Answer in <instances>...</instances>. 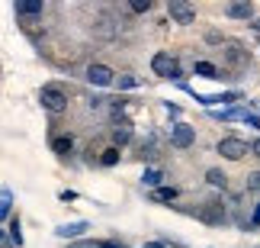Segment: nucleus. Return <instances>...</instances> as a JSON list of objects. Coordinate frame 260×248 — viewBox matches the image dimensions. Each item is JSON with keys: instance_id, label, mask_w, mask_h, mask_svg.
<instances>
[{"instance_id": "1", "label": "nucleus", "mask_w": 260, "mask_h": 248, "mask_svg": "<svg viewBox=\"0 0 260 248\" xmlns=\"http://www.w3.org/2000/svg\"><path fill=\"white\" fill-rule=\"evenodd\" d=\"M39 103H42L48 113H64L68 110V94L55 84H45L42 91H39Z\"/></svg>"}, {"instance_id": "2", "label": "nucleus", "mask_w": 260, "mask_h": 248, "mask_svg": "<svg viewBox=\"0 0 260 248\" xmlns=\"http://www.w3.org/2000/svg\"><path fill=\"white\" fill-rule=\"evenodd\" d=\"M167 13H171V19H177L180 26H193L196 23V7L186 4V0H167Z\"/></svg>"}, {"instance_id": "3", "label": "nucleus", "mask_w": 260, "mask_h": 248, "mask_svg": "<svg viewBox=\"0 0 260 248\" xmlns=\"http://www.w3.org/2000/svg\"><path fill=\"white\" fill-rule=\"evenodd\" d=\"M251 152V148H247V142L244 139H235V135H228V139H222V142H218V155L222 158H228V161H241V158Z\"/></svg>"}, {"instance_id": "4", "label": "nucleus", "mask_w": 260, "mask_h": 248, "mask_svg": "<svg viewBox=\"0 0 260 248\" xmlns=\"http://www.w3.org/2000/svg\"><path fill=\"white\" fill-rule=\"evenodd\" d=\"M151 71L157 74V77H180V71H177V62H174V55L171 52H157L154 58H151Z\"/></svg>"}, {"instance_id": "5", "label": "nucleus", "mask_w": 260, "mask_h": 248, "mask_svg": "<svg viewBox=\"0 0 260 248\" xmlns=\"http://www.w3.org/2000/svg\"><path fill=\"white\" fill-rule=\"evenodd\" d=\"M84 77H87L93 87H109V84L116 81V74H113V68H109V65H87Z\"/></svg>"}, {"instance_id": "6", "label": "nucleus", "mask_w": 260, "mask_h": 248, "mask_svg": "<svg viewBox=\"0 0 260 248\" xmlns=\"http://www.w3.org/2000/svg\"><path fill=\"white\" fill-rule=\"evenodd\" d=\"M193 142H196V129H193V126L177 123V126L171 129V145H174V148H189Z\"/></svg>"}, {"instance_id": "7", "label": "nucleus", "mask_w": 260, "mask_h": 248, "mask_svg": "<svg viewBox=\"0 0 260 248\" xmlns=\"http://www.w3.org/2000/svg\"><path fill=\"white\" fill-rule=\"evenodd\" d=\"M225 16H228V19H251V16H254V4H247V0L228 4V7H225Z\"/></svg>"}, {"instance_id": "8", "label": "nucleus", "mask_w": 260, "mask_h": 248, "mask_svg": "<svg viewBox=\"0 0 260 248\" xmlns=\"http://www.w3.org/2000/svg\"><path fill=\"white\" fill-rule=\"evenodd\" d=\"M42 0H16V16H42Z\"/></svg>"}, {"instance_id": "9", "label": "nucleus", "mask_w": 260, "mask_h": 248, "mask_svg": "<svg viewBox=\"0 0 260 248\" xmlns=\"http://www.w3.org/2000/svg\"><path fill=\"white\" fill-rule=\"evenodd\" d=\"M90 229L87 223H64V226H58L55 235H61V239H77V235H84Z\"/></svg>"}, {"instance_id": "10", "label": "nucleus", "mask_w": 260, "mask_h": 248, "mask_svg": "<svg viewBox=\"0 0 260 248\" xmlns=\"http://www.w3.org/2000/svg\"><path fill=\"white\" fill-rule=\"evenodd\" d=\"M10 213H13V190H10V187H0V223H7Z\"/></svg>"}, {"instance_id": "11", "label": "nucleus", "mask_w": 260, "mask_h": 248, "mask_svg": "<svg viewBox=\"0 0 260 248\" xmlns=\"http://www.w3.org/2000/svg\"><path fill=\"white\" fill-rule=\"evenodd\" d=\"M119 158H122V152H119L116 145H109V148H103V152H100V164H103V168H116Z\"/></svg>"}, {"instance_id": "12", "label": "nucleus", "mask_w": 260, "mask_h": 248, "mask_svg": "<svg viewBox=\"0 0 260 248\" xmlns=\"http://www.w3.org/2000/svg\"><path fill=\"white\" fill-rule=\"evenodd\" d=\"M128 139H132V126H128V123H122V126L113 129V145H116V148H122Z\"/></svg>"}, {"instance_id": "13", "label": "nucleus", "mask_w": 260, "mask_h": 248, "mask_svg": "<svg viewBox=\"0 0 260 248\" xmlns=\"http://www.w3.org/2000/svg\"><path fill=\"white\" fill-rule=\"evenodd\" d=\"M52 148H55V155H68L74 148V135H58L52 142Z\"/></svg>"}, {"instance_id": "14", "label": "nucleus", "mask_w": 260, "mask_h": 248, "mask_svg": "<svg viewBox=\"0 0 260 248\" xmlns=\"http://www.w3.org/2000/svg\"><path fill=\"white\" fill-rule=\"evenodd\" d=\"M193 74H199V77H215L218 68H215L212 62H196V65H193Z\"/></svg>"}, {"instance_id": "15", "label": "nucleus", "mask_w": 260, "mask_h": 248, "mask_svg": "<svg viewBox=\"0 0 260 248\" xmlns=\"http://www.w3.org/2000/svg\"><path fill=\"white\" fill-rule=\"evenodd\" d=\"M142 181H145V187H154V190H157V187H161V181H164V174L157 171V168H148Z\"/></svg>"}, {"instance_id": "16", "label": "nucleus", "mask_w": 260, "mask_h": 248, "mask_svg": "<svg viewBox=\"0 0 260 248\" xmlns=\"http://www.w3.org/2000/svg\"><path fill=\"white\" fill-rule=\"evenodd\" d=\"M96 36H100V39H113V36H116V29H113V19H106V16L100 19V23H96Z\"/></svg>"}, {"instance_id": "17", "label": "nucleus", "mask_w": 260, "mask_h": 248, "mask_svg": "<svg viewBox=\"0 0 260 248\" xmlns=\"http://www.w3.org/2000/svg\"><path fill=\"white\" fill-rule=\"evenodd\" d=\"M206 181L212 184V187H225V181H228V177H225L222 171H218V168H209V171H206Z\"/></svg>"}, {"instance_id": "18", "label": "nucleus", "mask_w": 260, "mask_h": 248, "mask_svg": "<svg viewBox=\"0 0 260 248\" xmlns=\"http://www.w3.org/2000/svg\"><path fill=\"white\" fill-rule=\"evenodd\" d=\"M151 197L154 200H177V187H157Z\"/></svg>"}, {"instance_id": "19", "label": "nucleus", "mask_w": 260, "mask_h": 248, "mask_svg": "<svg viewBox=\"0 0 260 248\" xmlns=\"http://www.w3.org/2000/svg\"><path fill=\"white\" fill-rule=\"evenodd\" d=\"M142 84V77H135V74H122L119 77V87H122V91H132V87H138Z\"/></svg>"}, {"instance_id": "20", "label": "nucleus", "mask_w": 260, "mask_h": 248, "mask_svg": "<svg viewBox=\"0 0 260 248\" xmlns=\"http://www.w3.org/2000/svg\"><path fill=\"white\" fill-rule=\"evenodd\" d=\"M10 239H13V245H23V232H19V219H16V216L10 219Z\"/></svg>"}, {"instance_id": "21", "label": "nucleus", "mask_w": 260, "mask_h": 248, "mask_svg": "<svg viewBox=\"0 0 260 248\" xmlns=\"http://www.w3.org/2000/svg\"><path fill=\"white\" fill-rule=\"evenodd\" d=\"M151 10V0H132V13H148Z\"/></svg>"}, {"instance_id": "22", "label": "nucleus", "mask_w": 260, "mask_h": 248, "mask_svg": "<svg viewBox=\"0 0 260 248\" xmlns=\"http://www.w3.org/2000/svg\"><path fill=\"white\" fill-rule=\"evenodd\" d=\"M247 190H260V171L247 174Z\"/></svg>"}, {"instance_id": "23", "label": "nucleus", "mask_w": 260, "mask_h": 248, "mask_svg": "<svg viewBox=\"0 0 260 248\" xmlns=\"http://www.w3.org/2000/svg\"><path fill=\"white\" fill-rule=\"evenodd\" d=\"M228 62H232V65H241V62H244L241 48H228Z\"/></svg>"}, {"instance_id": "24", "label": "nucleus", "mask_w": 260, "mask_h": 248, "mask_svg": "<svg viewBox=\"0 0 260 248\" xmlns=\"http://www.w3.org/2000/svg\"><path fill=\"white\" fill-rule=\"evenodd\" d=\"M241 120H244V123H251L254 129H260V116H251V113H247V110H244V116H241Z\"/></svg>"}, {"instance_id": "25", "label": "nucleus", "mask_w": 260, "mask_h": 248, "mask_svg": "<svg viewBox=\"0 0 260 248\" xmlns=\"http://www.w3.org/2000/svg\"><path fill=\"white\" fill-rule=\"evenodd\" d=\"M251 226H260V203L254 206V216H251Z\"/></svg>"}, {"instance_id": "26", "label": "nucleus", "mask_w": 260, "mask_h": 248, "mask_svg": "<svg viewBox=\"0 0 260 248\" xmlns=\"http://www.w3.org/2000/svg\"><path fill=\"white\" fill-rule=\"evenodd\" d=\"M251 152H254V155L260 158V139H254V145H251Z\"/></svg>"}, {"instance_id": "27", "label": "nucleus", "mask_w": 260, "mask_h": 248, "mask_svg": "<svg viewBox=\"0 0 260 248\" xmlns=\"http://www.w3.org/2000/svg\"><path fill=\"white\" fill-rule=\"evenodd\" d=\"M96 248H122V245H116V242H100Z\"/></svg>"}, {"instance_id": "28", "label": "nucleus", "mask_w": 260, "mask_h": 248, "mask_svg": "<svg viewBox=\"0 0 260 248\" xmlns=\"http://www.w3.org/2000/svg\"><path fill=\"white\" fill-rule=\"evenodd\" d=\"M142 248H167V245H161V242H145Z\"/></svg>"}, {"instance_id": "29", "label": "nucleus", "mask_w": 260, "mask_h": 248, "mask_svg": "<svg viewBox=\"0 0 260 248\" xmlns=\"http://www.w3.org/2000/svg\"><path fill=\"white\" fill-rule=\"evenodd\" d=\"M254 29H257V33H260V19H257V23H254Z\"/></svg>"}, {"instance_id": "30", "label": "nucleus", "mask_w": 260, "mask_h": 248, "mask_svg": "<svg viewBox=\"0 0 260 248\" xmlns=\"http://www.w3.org/2000/svg\"><path fill=\"white\" fill-rule=\"evenodd\" d=\"M0 242H4V229H0Z\"/></svg>"}]
</instances>
